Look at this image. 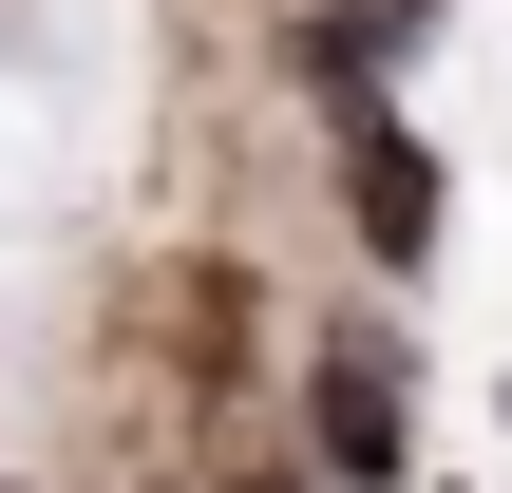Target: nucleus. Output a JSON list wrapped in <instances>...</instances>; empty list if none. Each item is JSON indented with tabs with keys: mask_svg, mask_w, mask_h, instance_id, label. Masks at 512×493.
I'll return each mask as SVG.
<instances>
[{
	"mask_svg": "<svg viewBox=\"0 0 512 493\" xmlns=\"http://www.w3.org/2000/svg\"><path fill=\"white\" fill-rule=\"evenodd\" d=\"M342 228H361V266H437V228H456V171H437V133L418 114H380L361 76H342Z\"/></svg>",
	"mask_w": 512,
	"mask_h": 493,
	"instance_id": "f257e3e1",
	"label": "nucleus"
},
{
	"mask_svg": "<svg viewBox=\"0 0 512 493\" xmlns=\"http://www.w3.org/2000/svg\"><path fill=\"white\" fill-rule=\"evenodd\" d=\"M247 493H304V475H247Z\"/></svg>",
	"mask_w": 512,
	"mask_h": 493,
	"instance_id": "7ed1b4c3",
	"label": "nucleus"
},
{
	"mask_svg": "<svg viewBox=\"0 0 512 493\" xmlns=\"http://www.w3.org/2000/svg\"><path fill=\"white\" fill-rule=\"evenodd\" d=\"M304 456H323L342 493H380L399 456H418V418H399V361H380V342H323V361H304Z\"/></svg>",
	"mask_w": 512,
	"mask_h": 493,
	"instance_id": "f03ea898",
	"label": "nucleus"
},
{
	"mask_svg": "<svg viewBox=\"0 0 512 493\" xmlns=\"http://www.w3.org/2000/svg\"><path fill=\"white\" fill-rule=\"evenodd\" d=\"M399 19H437V0H399Z\"/></svg>",
	"mask_w": 512,
	"mask_h": 493,
	"instance_id": "20e7f679",
	"label": "nucleus"
},
{
	"mask_svg": "<svg viewBox=\"0 0 512 493\" xmlns=\"http://www.w3.org/2000/svg\"><path fill=\"white\" fill-rule=\"evenodd\" d=\"M0 493H19V475H0Z\"/></svg>",
	"mask_w": 512,
	"mask_h": 493,
	"instance_id": "39448f33",
	"label": "nucleus"
}]
</instances>
